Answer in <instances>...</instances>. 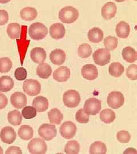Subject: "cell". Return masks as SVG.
<instances>
[{
  "label": "cell",
  "mask_w": 137,
  "mask_h": 154,
  "mask_svg": "<svg viewBox=\"0 0 137 154\" xmlns=\"http://www.w3.org/2000/svg\"><path fill=\"white\" fill-rule=\"evenodd\" d=\"M6 32L10 38H19L21 35V26L17 23H11L8 25Z\"/></svg>",
  "instance_id": "obj_24"
},
{
  "label": "cell",
  "mask_w": 137,
  "mask_h": 154,
  "mask_svg": "<svg viewBox=\"0 0 137 154\" xmlns=\"http://www.w3.org/2000/svg\"><path fill=\"white\" fill-rule=\"evenodd\" d=\"M4 153V151H3V149L0 146V154H2Z\"/></svg>",
  "instance_id": "obj_47"
},
{
  "label": "cell",
  "mask_w": 137,
  "mask_h": 154,
  "mask_svg": "<svg viewBox=\"0 0 137 154\" xmlns=\"http://www.w3.org/2000/svg\"><path fill=\"white\" fill-rule=\"evenodd\" d=\"M37 11L33 7H25L20 11L21 18L26 21H33L37 18Z\"/></svg>",
  "instance_id": "obj_21"
},
{
  "label": "cell",
  "mask_w": 137,
  "mask_h": 154,
  "mask_svg": "<svg viewBox=\"0 0 137 154\" xmlns=\"http://www.w3.org/2000/svg\"><path fill=\"white\" fill-rule=\"evenodd\" d=\"M116 2H123V1H125V0H115Z\"/></svg>",
  "instance_id": "obj_48"
},
{
  "label": "cell",
  "mask_w": 137,
  "mask_h": 154,
  "mask_svg": "<svg viewBox=\"0 0 137 154\" xmlns=\"http://www.w3.org/2000/svg\"><path fill=\"white\" fill-rule=\"evenodd\" d=\"M32 105L36 109L37 112H43L48 109V99L42 96H39L33 99Z\"/></svg>",
  "instance_id": "obj_19"
},
{
  "label": "cell",
  "mask_w": 137,
  "mask_h": 154,
  "mask_svg": "<svg viewBox=\"0 0 137 154\" xmlns=\"http://www.w3.org/2000/svg\"><path fill=\"white\" fill-rule=\"evenodd\" d=\"M81 74L83 78L89 81H93L98 78V72L95 65L88 64L83 66L81 69Z\"/></svg>",
  "instance_id": "obj_13"
},
{
  "label": "cell",
  "mask_w": 137,
  "mask_h": 154,
  "mask_svg": "<svg viewBox=\"0 0 137 154\" xmlns=\"http://www.w3.org/2000/svg\"><path fill=\"white\" fill-rule=\"evenodd\" d=\"M101 101L95 98L87 99L84 104L83 110L89 116H95L101 110Z\"/></svg>",
  "instance_id": "obj_5"
},
{
  "label": "cell",
  "mask_w": 137,
  "mask_h": 154,
  "mask_svg": "<svg viewBox=\"0 0 137 154\" xmlns=\"http://www.w3.org/2000/svg\"><path fill=\"white\" fill-rule=\"evenodd\" d=\"M77 126L71 121L64 122L60 128L61 135L65 139L73 138L77 132Z\"/></svg>",
  "instance_id": "obj_10"
},
{
  "label": "cell",
  "mask_w": 137,
  "mask_h": 154,
  "mask_svg": "<svg viewBox=\"0 0 137 154\" xmlns=\"http://www.w3.org/2000/svg\"><path fill=\"white\" fill-rule=\"evenodd\" d=\"M12 62L8 57L0 58V73H7L11 70Z\"/></svg>",
  "instance_id": "obj_36"
},
{
  "label": "cell",
  "mask_w": 137,
  "mask_h": 154,
  "mask_svg": "<svg viewBox=\"0 0 137 154\" xmlns=\"http://www.w3.org/2000/svg\"><path fill=\"white\" fill-rule=\"evenodd\" d=\"M11 1V0H0V4H6Z\"/></svg>",
  "instance_id": "obj_46"
},
{
  "label": "cell",
  "mask_w": 137,
  "mask_h": 154,
  "mask_svg": "<svg viewBox=\"0 0 137 154\" xmlns=\"http://www.w3.org/2000/svg\"><path fill=\"white\" fill-rule=\"evenodd\" d=\"M80 144L76 140H70L66 143L65 152L67 154H77L79 152Z\"/></svg>",
  "instance_id": "obj_33"
},
{
  "label": "cell",
  "mask_w": 137,
  "mask_h": 154,
  "mask_svg": "<svg viewBox=\"0 0 137 154\" xmlns=\"http://www.w3.org/2000/svg\"><path fill=\"white\" fill-rule=\"evenodd\" d=\"M9 20V14L5 10H0V25H4Z\"/></svg>",
  "instance_id": "obj_42"
},
{
  "label": "cell",
  "mask_w": 137,
  "mask_h": 154,
  "mask_svg": "<svg viewBox=\"0 0 137 154\" xmlns=\"http://www.w3.org/2000/svg\"><path fill=\"white\" fill-rule=\"evenodd\" d=\"M48 118L50 123L53 125H60L63 120L64 116L58 109H53L48 113Z\"/></svg>",
  "instance_id": "obj_25"
},
{
  "label": "cell",
  "mask_w": 137,
  "mask_h": 154,
  "mask_svg": "<svg viewBox=\"0 0 137 154\" xmlns=\"http://www.w3.org/2000/svg\"><path fill=\"white\" fill-rule=\"evenodd\" d=\"M30 57L32 60L37 64L44 63L46 60V53L45 50L41 47L33 48L30 52Z\"/></svg>",
  "instance_id": "obj_16"
},
{
  "label": "cell",
  "mask_w": 137,
  "mask_h": 154,
  "mask_svg": "<svg viewBox=\"0 0 137 154\" xmlns=\"http://www.w3.org/2000/svg\"><path fill=\"white\" fill-rule=\"evenodd\" d=\"M126 76L130 79L135 81L137 79V65H131L129 66L126 70Z\"/></svg>",
  "instance_id": "obj_40"
},
{
  "label": "cell",
  "mask_w": 137,
  "mask_h": 154,
  "mask_svg": "<svg viewBox=\"0 0 137 154\" xmlns=\"http://www.w3.org/2000/svg\"><path fill=\"white\" fill-rule=\"evenodd\" d=\"M107 148L104 143L97 141L92 143L90 147L89 152L92 154H104L106 153Z\"/></svg>",
  "instance_id": "obj_31"
},
{
  "label": "cell",
  "mask_w": 137,
  "mask_h": 154,
  "mask_svg": "<svg viewBox=\"0 0 137 154\" xmlns=\"http://www.w3.org/2000/svg\"><path fill=\"white\" fill-rule=\"evenodd\" d=\"M115 32L117 35L122 39L127 38L130 32V25L125 21L119 22L115 28Z\"/></svg>",
  "instance_id": "obj_20"
},
{
  "label": "cell",
  "mask_w": 137,
  "mask_h": 154,
  "mask_svg": "<svg viewBox=\"0 0 137 154\" xmlns=\"http://www.w3.org/2000/svg\"><path fill=\"white\" fill-rule=\"evenodd\" d=\"M61 21L65 23H72L76 21L79 17V12L76 8L67 6L61 9L59 13Z\"/></svg>",
  "instance_id": "obj_1"
},
{
  "label": "cell",
  "mask_w": 137,
  "mask_h": 154,
  "mask_svg": "<svg viewBox=\"0 0 137 154\" xmlns=\"http://www.w3.org/2000/svg\"><path fill=\"white\" fill-rule=\"evenodd\" d=\"M70 70L66 66H61L57 69L53 73V78L59 82H65L70 77Z\"/></svg>",
  "instance_id": "obj_14"
},
{
  "label": "cell",
  "mask_w": 137,
  "mask_h": 154,
  "mask_svg": "<svg viewBox=\"0 0 137 154\" xmlns=\"http://www.w3.org/2000/svg\"><path fill=\"white\" fill-rule=\"evenodd\" d=\"M124 72V66L119 62H113L109 67V72L110 75L115 78L121 77Z\"/></svg>",
  "instance_id": "obj_30"
},
{
  "label": "cell",
  "mask_w": 137,
  "mask_h": 154,
  "mask_svg": "<svg viewBox=\"0 0 137 154\" xmlns=\"http://www.w3.org/2000/svg\"><path fill=\"white\" fill-rule=\"evenodd\" d=\"M80 102V94L75 90H69L63 95V102L69 108L77 107Z\"/></svg>",
  "instance_id": "obj_3"
},
{
  "label": "cell",
  "mask_w": 137,
  "mask_h": 154,
  "mask_svg": "<svg viewBox=\"0 0 137 154\" xmlns=\"http://www.w3.org/2000/svg\"><path fill=\"white\" fill-rule=\"evenodd\" d=\"M8 120L13 126H18L22 123V114L18 110L10 111L8 114Z\"/></svg>",
  "instance_id": "obj_29"
},
{
  "label": "cell",
  "mask_w": 137,
  "mask_h": 154,
  "mask_svg": "<svg viewBox=\"0 0 137 154\" xmlns=\"http://www.w3.org/2000/svg\"><path fill=\"white\" fill-rule=\"evenodd\" d=\"M51 62L56 65H62L66 60V54L62 50L57 49L53 50L50 54Z\"/></svg>",
  "instance_id": "obj_18"
},
{
  "label": "cell",
  "mask_w": 137,
  "mask_h": 154,
  "mask_svg": "<svg viewBox=\"0 0 137 154\" xmlns=\"http://www.w3.org/2000/svg\"><path fill=\"white\" fill-rule=\"evenodd\" d=\"M122 55L123 60L129 63H133L137 60L136 50L130 46L126 47L123 49Z\"/></svg>",
  "instance_id": "obj_23"
},
{
  "label": "cell",
  "mask_w": 137,
  "mask_h": 154,
  "mask_svg": "<svg viewBox=\"0 0 137 154\" xmlns=\"http://www.w3.org/2000/svg\"><path fill=\"white\" fill-rule=\"evenodd\" d=\"M76 120L79 123H87L89 121V115L86 114L83 109H81L76 112Z\"/></svg>",
  "instance_id": "obj_38"
},
{
  "label": "cell",
  "mask_w": 137,
  "mask_h": 154,
  "mask_svg": "<svg viewBox=\"0 0 137 154\" xmlns=\"http://www.w3.org/2000/svg\"><path fill=\"white\" fill-rule=\"evenodd\" d=\"M33 128L29 125H23L18 131L19 137L24 140H29L33 138Z\"/></svg>",
  "instance_id": "obj_28"
},
{
  "label": "cell",
  "mask_w": 137,
  "mask_h": 154,
  "mask_svg": "<svg viewBox=\"0 0 137 154\" xmlns=\"http://www.w3.org/2000/svg\"><path fill=\"white\" fill-rule=\"evenodd\" d=\"M117 139L121 143H128L131 139V135L127 131L121 130L117 132Z\"/></svg>",
  "instance_id": "obj_39"
},
{
  "label": "cell",
  "mask_w": 137,
  "mask_h": 154,
  "mask_svg": "<svg viewBox=\"0 0 137 154\" xmlns=\"http://www.w3.org/2000/svg\"><path fill=\"white\" fill-rule=\"evenodd\" d=\"M23 90L28 95L36 96L40 93L41 86L38 81L33 79H29L23 82Z\"/></svg>",
  "instance_id": "obj_6"
},
{
  "label": "cell",
  "mask_w": 137,
  "mask_h": 154,
  "mask_svg": "<svg viewBox=\"0 0 137 154\" xmlns=\"http://www.w3.org/2000/svg\"><path fill=\"white\" fill-rule=\"evenodd\" d=\"M14 76L17 80H18V81L25 80L27 78V71L23 67H18L15 71Z\"/></svg>",
  "instance_id": "obj_41"
},
{
  "label": "cell",
  "mask_w": 137,
  "mask_h": 154,
  "mask_svg": "<svg viewBox=\"0 0 137 154\" xmlns=\"http://www.w3.org/2000/svg\"><path fill=\"white\" fill-rule=\"evenodd\" d=\"M16 137V132L11 127H5L1 130L0 139L4 143L11 144L15 141Z\"/></svg>",
  "instance_id": "obj_11"
},
{
  "label": "cell",
  "mask_w": 137,
  "mask_h": 154,
  "mask_svg": "<svg viewBox=\"0 0 137 154\" xmlns=\"http://www.w3.org/2000/svg\"><path fill=\"white\" fill-rule=\"evenodd\" d=\"M36 72L39 77L42 79H47L50 77L52 73V69L49 65L42 63L39 64Z\"/></svg>",
  "instance_id": "obj_26"
},
{
  "label": "cell",
  "mask_w": 137,
  "mask_h": 154,
  "mask_svg": "<svg viewBox=\"0 0 137 154\" xmlns=\"http://www.w3.org/2000/svg\"><path fill=\"white\" fill-rule=\"evenodd\" d=\"M8 103L7 97L4 94L0 93V110L5 108Z\"/></svg>",
  "instance_id": "obj_44"
},
{
  "label": "cell",
  "mask_w": 137,
  "mask_h": 154,
  "mask_svg": "<svg viewBox=\"0 0 137 154\" xmlns=\"http://www.w3.org/2000/svg\"><path fill=\"white\" fill-rule=\"evenodd\" d=\"M93 58L95 64L105 66L109 63L111 55L109 51L106 49H99L94 52Z\"/></svg>",
  "instance_id": "obj_8"
},
{
  "label": "cell",
  "mask_w": 137,
  "mask_h": 154,
  "mask_svg": "<svg viewBox=\"0 0 137 154\" xmlns=\"http://www.w3.org/2000/svg\"><path fill=\"white\" fill-rule=\"evenodd\" d=\"M5 154H22L21 149L17 146H11L6 149Z\"/></svg>",
  "instance_id": "obj_43"
},
{
  "label": "cell",
  "mask_w": 137,
  "mask_h": 154,
  "mask_svg": "<svg viewBox=\"0 0 137 154\" xmlns=\"http://www.w3.org/2000/svg\"><path fill=\"white\" fill-rule=\"evenodd\" d=\"M88 37L91 42L99 43L104 38V33L99 28H93L89 31Z\"/></svg>",
  "instance_id": "obj_22"
},
{
  "label": "cell",
  "mask_w": 137,
  "mask_h": 154,
  "mask_svg": "<svg viewBox=\"0 0 137 154\" xmlns=\"http://www.w3.org/2000/svg\"><path fill=\"white\" fill-rule=\"evenodd\" d=\"M92 49L90 45L86 43L80 45L78 49V54L82 58H87L92 55Z\"/></svg>",
  "instance_id": "obj_34"
},
{
  "label": "cell",
  "mask_w": 137,
  "mask_h": 154,
  "mask_svg": "<svg viewBox=\"0 0 137 154\" xmlns=\"http://www.w3.org/2000/svg\"><path fill=\"white\" fill-rule=\"evenodd\" d=\"M57 129L54 125L44 123L39 127V135L44 140L50 141L56 137Z\"/></svg>",
  "instance_id": "obj_7"
},
{
  "label": "cell",
  "mask_w": 137,
  "mask_h": 154,
  "mask_svg": "<svg viewBox=\"0 0 137 154\" xmlns=\"http://www.w3.org/2000/svg\"><path fill=\"white\" fill-rule=\"evenodd\" d=\"M28 150L30 154H44L47 151V144L41 138H34L28 143Z\"/></svg>",
  "instance_id": "obj_4"
},
{
  "label": "cell",
  "mask_w": 137,
  "mask_h": 154,
  "mask_svg": "<svg viewBox=\"0 0 137 154\" xmlns=\"http://www.w3.org/2000/svg\"><path fill=\"white\" fill-rule=\"evenodd\" d=\"M117 6L113 2H108L102 6V16L105 20H110L114 17L117 13Z\"/></svg>",
  "instance_id": "obj_17"
},
{
  "label": "cell",
  "mask_w": 137,
  "mask_h": 154,
  "mask_svg": "<svg viewBox=\"0 0 137 154\" xmlns=\"http://www.w3.org/2000/svg\"><path fill=\"white\" fill-rule=\"evenodd\" d=\"M11 102L14 107L21 109L27 105V97L23 93L16 92L12 94L11 97Z\"/></svg>",
  "instance_id": "obj_12"
},
{
  "label": "cell",
  "mask_w": 137,
  "mask_h": 154,
  "mask_svg": "<svg viewBox=\"0 0 137 154\" xmlns=\"http://www.w3.org/2000/svg\"><path fill=\"white\" fill-rule=\"evenodd\" d=\"M118 38L113 36H109L106 37L104 41V47L109 51L115 49L118 46Z\"/></svg>",
  "instance_id": "obj_35"
},
{
  "label": "cell",
  "mask_w": 137,
  "mask_h": 154,
  "mask_svg": "<svg viewBox=\"0 0 137 154\" xmlns=\"http://www.w3.org/2000/svg\"><path fill=\"white\" fill-rule=\"evenodd\" d=\"M66 30L64 25L60 23L53 24L50 28V35L55 39L63 38L65 35Z\"/></svg>",
  "instance_id": "obj_15"
},
{
  "label": "cell",
  "mask_w": 137,
  "mask_h": 154,
  "mask_svg": "<svg viewBox=\"0 0 137 154\" xmlns=\"http://www.w3.org/2000/svg\"><path fill=\"white\" fill-rule=\"evenodd\" d=\"M47 27L42 23L36 22L32 23L29 28V34L34 40L39 41L45 38L48 35Z\"/></svg>",
  "instance_id": "obj_2"
},
{
  "label": "cell",
  "mask_w": 137,
  "mask_h": 154,
  "mask_svg": "<svg viewBox=\"0 0 137 154\" xmlns=\"http://www.w3.org/2000/svg\"><path fill=\"white\" fill-rule=\"evenodd\" d=\"M37 116V111L32 106H25L22 110V116L26 119H31Z\"/></svg>",
  "instance_id": "obj_37"
},
{
  "label": "cell",
  "mask_w": 137,
  "mask_h": 154,
  "mask_svg": "<svg viewBox=\"0 0 137 154\" xmlns=\"http://www.w3.org/2000/svg\"><path fill=\"white\" fill-rule=\"evenodd\" d=\"M123 154H137V151L136 149H132V148H129V149H126V150L123 152Z\"/></svg>",
  "instance_id": "obj_45"
},
{
  "label": "cell",
  "mask_w": 137,
  "mask_h": 154,
  "mask_svg": "<svg viewBox=\"0 0 137 154\" xmlns=\"http://www.w3.org/2000/svg\"><path fill=\"white\" fill-rule=\"evenodd\" d=\"M13 79L9 76H2L0 78V91L8 92L14 87Z\"/></svg>",
  "instance_id": "obj_27"
},
{
  "label": "cell",
  "mask_w": 137,
  "mask_h": 154,
  "mask_svg": "<svg viewBox=\"0 0 137 154\" xmlns=\"http://www.w3.org/2000/svg\"><path fill=\"white\" fill-rule=\"evenodd\" d=\"M100 119L106 124H109L114 121L115 119V112L112 110L106 109L102 110L99 115Z\"/></svg>",
  "instance_id": "obj_32"
},
{
  "label": "cell",
  "mask_w": 137,
  "mask_h": 154,
  "mask_svg": "<svg viewBox=\"0 0 137 154\" xmlns=\"http://www.w3.org/2000/svg\"><path fill=\"white\" fill-rule=\"evenodd\" d=\"M107 102L111 108L117 109L120 108L124 104L125 98L121 92L112 91L107 97Z\"/></svg>",
  "instance_id": "obj_9"
}]
</instances>
